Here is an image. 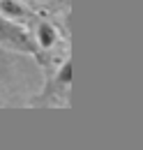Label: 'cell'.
Masks as SVG:
<instances>
[{
	"instance_id": "2",
	"label": "cell",
	"mask_w": 143,
	"mask_h": 150,
	"mask_svg": "<svg viewBox=\"0 0 143 150\" xmlns=\"http://www.w3.org/2000/svg\"><path fill=\"white\" fill-rule=\"evenodd\" d=\"M58 42H60L58 28H55L53 23H49V21H39V23H37V30H35L37 49H39V51H49V49H53Z\"/></svg>"
},
{
	"instance_id": "4",
	"label": "cell",
	"mask_w": 143,
	"mask_h": 150,
	"mask_svg": "<svg viewBox=\"0 0 143 150\" xmlns=\"http://www.w3.org/2000/svg\"><path fill=\"white\" fill-rule=\"evenodd\" d=\"M55 86H58V88H69V86H72V60H65L62 67L58 69Z\"/></svg>"
},
{
	"instance_id": "1",
	"label": "cell",
	"mask_w": 143,
	"mask_h": 150,
	"mask_svg": "<svg viewBox=\"0 0 143 150\" xmlns=\"http://www.w3.org/2000/svg\"><path fill=\"white\" fill-rule=\"evenodd\" d=\"M0 46H7V49H14V51H23V53H39L35 44V37L12 19H5L0 14Z\"/></svg>"
},
{
	"instance_id": "3",
	"label": "cell",
	"mask_w": 143,
	"mask_h": 150,
	"mask_svg": "<svg viewBox=\"0 0 143 150\" xmlns=\"http://www.w3.org/2000/svg\"><path fill=\"white\" fill-rule=\"evenodd\" d=\"M0 14L5 16V19H12V21H28V19H35V14L25 7V5H21V0H0Z\"/></svg>"
}]
</instances>
